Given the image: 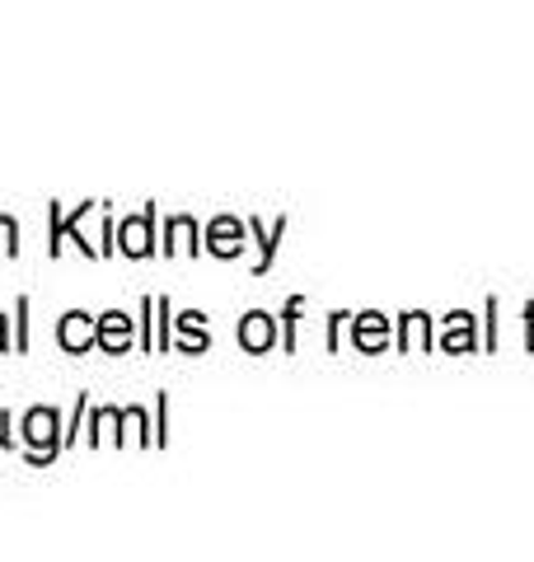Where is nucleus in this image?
Returning a JSON list of instances; mask_svg holds the SVG:
<instances>
[{"mask_svg":"<svg viewBox=\"0 0 534 562\" xmlns=\"http://www.w3.org/2000/svg\"><path fill=\"white\" fill-rule=\"evenodd\" d=\"M24 441L33 446V460H47V454H57V413L52 408H33L24 417Z\"/></svg>","mask_w":534,"mask_h":562,"instance_id":"obj_1","label":"nucleus"},{"mask_svg":"<svg viewBox=\"0 0 534 562\" xmlns=\"http://www.w3.org/2000/svg\"><path fill=\"white\" fill-rule=\"evenodd\" d=\"M151 221H155V211H141V216L132 221H122V231H118V249L122 254H132V258H146L151 254Z\"/></svg>","mask_w":534,"mask_h":562,"instance_id":"obj_2","label":"nucleus"},{"mask_svg":"<svg viewBox=\"0 0 534 562\" xmlns=\"http://www.w3.org/2000/svg\"><path fill=\"white\" fill-rule=\"evenodd\" d=\"M57 338H62L66 351H89V342L99 338V324H89V314L70 310L66 319H62V328H57Z\"/></svg>","mask_w":534,"mask_h":562,"instance_id":"obj_3","label":"nucleus"},{"mask_svg":"<svg viewBox=\"0 0 534 562\" xmlns=\"http://www.w3.org/2000/svg\"><path fill=\"white\" fill-rule=\"evenodd\" d=\"M207 249L221 254V258H235V254L244 249V225L230 221V216H221L216 225H211V235H207Z\"/></svg>","mask_w":534,"mask_h":562,"instance_id":"obj_4","label":"nucleus"},{"mask_svg":"<svg viewBox=\"0 0 534 562\" xmlns=\"http://www.w3.org/2000/svg\"><path fill=\"white\" fill-rule=\"evenodd\" d=\"M99 347H109V351H127L132 347V319H127V314H103V319H99V338H94Z\"/></svg>","mask_w":534,"mask_h":562,"instance_id":"obj_5","label":"nucleus"},{"mask_svg":"<svg viewBox=\"0 0 534 562\" xmlns=\"http://www.w3.org/2000/svg\"><path fill=\"white\" fill-rule=\"evenodd\" d=\"M240 342L248 351H267L272 347V319H267V314H248V319L240 324Z\"/></svg>","mask_w":534,"mask_h":562,"instance_id":"obj_6","label":"nucleus"},{"mask_svg":"<svg viewBox=\"0 0 534 562\" xmlns=\"http://www.w3.org/2000/svg\"><path fill=\"white\" fill-rule=\"evenodd\" d=\"M178 333H183V351H202L207 347L202 314H183V319H178Z\"/></svg>","mask_w":534,"mask_h":562,"instance_id":"obj_7","label":"nucleus"},{"mask_svg":"<svg viewBox=\"0 0 534 562\" xmlns=\"http://www.w3.org/2000/svg\"><path fill=\"white\" fill-rule=\"evenodd\" d=\"M356 342H361V347H380L385 342V319H380V314L356 319Z\"/></svg>","mask_w":534,"mask_h":562,"instance_id":"obj_8","label":"nucleus"},{"mask_svg":"<svg viewBox=\"0 0 534 562\" xmlns=\"http://www.w3.org/2000/svg\"><path fill=\"white\" fill-rule=\"evenodd\" d=\"M192 235H198V225H192L188 216H178V221L169 225V239H174V249H198V244H192Z\"/></svg>","mask_w":534,"mask_h":562,"instance_id":"obj_9","label":"nucleus"},{"mask_svg":"<svg viewBox=\"0 0 534 562\" xmlns=\"http://www.w3.org/2000/svg\"><path fill=\"white\" fill-rule=\"evenodd\" d=\"M14 249H20V225L10 216H0V254H14Z\"/></svg>","mask_w":534,"mask_h":562,"instance_id":"obj_10","label":"nucleus"},{"mask_svg":"<svg viewBox=\"0 0 534 562\" xmlns=\"http://www.w3.org/2000/svg\"><path fill=\"white\" fill-rule=\"evenodd\" d=\"M10 441V436H5V413H0V446H5Z\"/></svg>","mask_w":534,"mask_h":562,"instance_id":"obj_11","label":"nucleus"},{"mask_svg":"<svg viewBox=\"0 0 534 562\" xmlns=\"http://www.w3.org/2000/svg\"><path fill=\"white\" fill-rule=\"evenodd\" d=\"M0 351H5V319H0Z\"/></svg>","mask_w":534,"mask_h":562,"instance_id":"obj_12","label":"nucleus"}]
</instances>
